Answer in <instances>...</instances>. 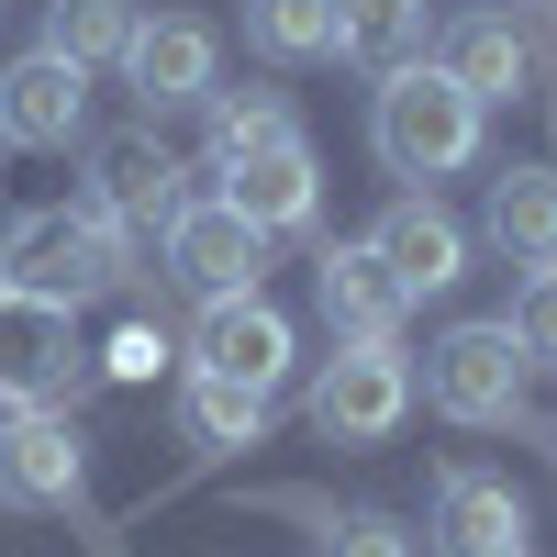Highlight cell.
<instances>
[{"mask_svg": "<svg viewBox=\"0 0 557 557\" xmlns=\"http://www.w3.org/2000/svg\"><path fill=\"white\" fill-rule=\"evenodd\" d=\"M435 67L469 89L480 112H502V101H524V78H535V45L513 34V12H446L435 23Z\"/></svg>", "mask_w": 557, "mask_h": 557, "instance_id": "2e32d148", "label": "cell"}, {"mask_svg": "<svg viewBox=\"0 0 557 557\" xmlns=\"http://www.w3.org/2000/svg\"><path fill=\"white\" fill-rule=\"evenodd\" d=\"M157 257H168V278L190 301H235V290H268V257H278V235H257V223L235 212V201H178V223L157 235Z\"/></svg>", "mask_w": 557, "mask_h": 557, "instance_id": "ba28073f", "label": "cell"}, {"mask_svg": "<svg viewBox=\"0 0 557 557\" xmlns=\"http://www.w3.org/2000/svg\"><path fill=\"white\" fill-rule=\"evenodd\" d=\"M178 435H190L201 469L212 457H246L268 435V391H235V380H212V368H178Z\"/></svg>", "mask_w": 557, "mask_h": 557, "instance_id": "ac0fdd59", "label": "cell"}, {"mask_svg": "<svg viewBox=\"0 0 557 557\" xmlns=\"http://www.w3.org/2000/svg\"><path fill=\"white\" fill-rule=\"evenodd\" d=\"M435 557H524V491L502 469H469V457H446L435 469V524H424Z\"/></svg>", "mask_w": 557, "mask_h": 557, "instance_id": "9a60e30c", "label": "cell"}, {"mask_svg": "<svg viewBox=\"0 0 557 557\" xmlns=\"http://www.w3.org/2000/svg\"><path fill=\"white\" fill-rule=\"evenodd\" d=\"M246 45H257L268 67L346 57V0H246Z\"/></svg>", "mask_w": 557, "mask_h": 557, "instance_id": "ffe728a7", "label": "cell"}, {"mask_svg": "<svg viewBox=\"0 0 557 557\" xmlns=\"http://www.w3.org/2000/svg\"><path fill=\"white\" fill-rule=\"evenodd\" d=\"M78 201L101 212L112 235L157 246L168 223H178V201H190V168L157 146V123H123V134H101V146H89V190H78Z\"/></svg>", "mask_w": 557, "mask_h": 557, "instance_id": "8992f818", "label": "cell"}, {"mask_svg": "<svg viewBox=\"0 0 557 557\" xmlns=\"http://www.w3.org/2000/svg\"><path fill=\"white\" fill-rule=\"evenodd\" d=\"M134 23H146V12H134V0H45V57H67V67H89V78H101V67H123V45H134Z\"/></svg>", "mask_w": 557, "mask_h": 557, "instance_id": "44dd1931", "label": "cell"}, {"mask_svg": "<svg viewBox=\"0 0 557 557\" xmlns=\"http://www.w3.org/2000/svg\"><path fill=\"white\" fill-rule=\"evenodd\" d=\"M157 368H168V335H157V323H123V335L101 346V380H157Z\"/></svg>", "mask_w": 557, "mask_h": 557, "instance_id": "d4e9b609", "label": "cell"}, {"mask_svg": "<svg viewBox=\"0 0 557 557\" xmlns=\"http://www.w3.org/2000/svg\"><path fill=\"white\" fill-rule=\"evenodd\" d=\"M134 235H112L89 201H34L12 212V235H0V290H34V301H101V290H134Z\"/></svg>", "mask_w": 557, "mask_h": 557, "instance_id": "7a4b0ae2", "label": "cell"}, {"mask_svg": "<svg viewBox=\"0 0 557 557\" xmlns=\"http://www.w3.org/2000/svg\"><path fill=\"white\" fill-rule=\"evenodd\" d=\"M123 89H134V112L168 123V112H201L212 89H223V34L201 12H157V23H134L123 45Z\"/></svg>", "mask_w": 557, "mask_h": 557, "instance_id": "9c48e42d", "label": "cell"}, {"mask_svg": "<svg viewBox=\"0 0 557 557\" xmlns=\"http://www.w3.org/2000/svg\"><path fill=\"white\" fill-rule=\"evenodd\" d=\"M278 513H301V524L323 535L312 557H424L401 513H335V502H301V491H278Z\"/></svg>", "mask_w": 557, "mask_h": 557, "instance_id": "7402d4cb", "label": "cell"}, {"mask_svg": "<svg viewBox=\"0 0 557 557\" xmlns=\"http://www.w3.org/2000/svg\"><path fill=\"white\" fill-rule=\"evenodd\" d=\"M368 257L401 278V301H446L457 278H469V223H457L435 190H401V201H380V223H368Z\"/></svg>", "mask_w": 557, "mask_h": 557, "instance_id": "4fadbf2b", "label": "cell"}, {"mask_svg": "<svg viewBox=\"0 0 557 557\" xmlns=\"http://www.w3.org/2000/svg\"><path fill=\"white\" fill-rule=\"evenodd\" d=\"M268 123H290V101H278V89H212V101H201L212 157H223V146H246V134H268Z\"/></svg>", "mask_w": 557, "mask_h": 557, "instance_id": "cb8c5ba5", "label": "cell"}, {"mask_svg": "<svg viewBox=\"0 0 557 557\" xmlns=\"http://www.w3.org/2000/svg\"><path fill=\"white\" fill-rule=\"evenodd\" d=\"M190 368H212V380H235V391H290V368H301V335H290V312H278L268 290H235V301H201L190 323Z\"/></svg>", "mask_w": 557, "mask_h": 557, "instance_id": "8fae6325", "label": "cell"}, {"mask_svg": "<svg viewBox=\"0 0 557 557\" xmlns=\"http://www.w3.org/2000/svg\"><path fill=\"white\" fill-rule=\"evenodd\" d=\"M301 412H312L323 446H391L412 424V357L401 346H335V357L312 368Z\"/></svg>", "mask_w": 557, "mask_h": 557, "instance_id": "5b68a950", "label": "cell"}, {"mask_svg": "<svg viewBox=\"0 0 557 557\" xmlns=\"http://www.w3.org/2000/svg\"><path fill=\"white\" fill-rule=\"evenodd\" d=\"M212 201H235L257 235H312V223H323V157H312V134L268 123V134H246V146H223L212 157Z\"/></svg>", "mask_w": 557, "mask_h": 557, "instance_id": "277c9868", "label": "cell"}, {"mask_svg": "<svg viewBox=\"0 0 557 557\" xmlns=\"http://www.w3.org/2000/svg\"><path fill=\"white\" fill-rule=\"evenodd\" d=\"M513 346H524V368H557V268H524V290H513Z\"/></svg>", "mask_w": 557, "mask_h": 557, "instance_id": "603a6c76", "label": "cell"}, {"mask_svg": "<svg viewBox=\"0 0 557 557\" xmlns=\"http://www.w3.org/2000/svg\"><path fill=\"white\" fill-rule=\"evenodd\" d=\"M412 391H424L446 424H469V435H513V424H535V368H524V346H513V323L502 312H469V323H446V335L424 346V368H412Z\"/></svg>", "mask_w": 557, "mask_h": 557, "instance_id": "3957f363", "label": "cell"}, {"mask_svg": "<svg viewBox=\"0 0 557 557\" xmlns=\"http://www.w3.org/2000/svg\"><path fill=\"white\" fill-rule=\"evenodd\" d=\"M480 134H491V112L435 57L424 67H391L380 89H368V146H380V168L401 178V190H435V178L480 168Z\"/></svg>", "mask_w": 557, "mask_h": 557, "instance_id": "6da1fadb", "label": "cell"}, {"mask_svg": "<svg viewBox=\"0 0 557 557\" xmlns=\"http://www.w3.org/2000/svg\"><path fill=\"white\" fill-rule=\"evenodd\" d=\"M78 312L67 301H34V290H0V412H78Z\"/></svg>", "mask_w": 557, "mask_h": 557, "instance_id": "52a82bcc", "label": "cell"}, {"mask_svg": "<svg viewBox=\"0 0 557 557\" xmlns=\"http://www.w3.org/2000/svg\"><path fill=\"white\" fill-rule=\"evenodd\" d=\"M480 246L513 257V268H557V157H524L491 178L480 201Z\"/></svg>", "mask_w": 557, "mask_h": 557, "instance_id": "e0dca14e", "label": "cell"}, {"mask_svg": "<svg viewBox=\"0 0 557 557\" xmlns=\"http://www.w3.org/2000/svg\"><path fill=\"white\" fill-rule=\"evenodd\" d=\"M0 146L12 157H67V146H89V67H67V57H12L0 67Z\"/></svg>", "mask_w": 557, "mask_h": 557, "instance_id": "7c38bea8", "label": "cell"}, {"mask_svg": "<svg viewBox=\"0 0 557 557\" xmlns=\"http://www.w3.org/2000/svg\"><path fill=\"white\" fill-rule=\"evenodd\" d=\"M535 446H546V457H557V424H535Z\"/></svg>", "mask_w": 557, "mask_h": 557, "instance_id": "484cf974", "label": "cell"}, {"mask_svg": "<svg viewBox=\"0 0 557 557\" xmlns=\"http://www.w3.org/2000/svg\"><path fill=\"white\" fill-rule=\"evenodd\" d=\"M312 301H323V335H335V346H401V323H412L401 278L368 257V235L357 246L346 235H312Z\"/></svg>", "mask_w": 557, "mask_h": 557, "instance_id": "5bb4252c", "label": "cell"}, {"mask_svg": "<svg viewBox=\"0 0 557 557\" xmlns=\"http://www.w3.org/2000/svg\"><path fill=\"white\" fill-rule=\"evenodd\" d=\"M89 502V446L78 412H0V513H78Z\"/></svg>", "mask_w": 557, "mask_h": 557, "instance_id": "30bf717a", "label": "cell"}, {"mask_svg": "<svg viewBox=\"0 0 557 557\" xmlns=\"http://www.w3.org/2000/svg\"><path fill=\"white\" fill-rule=\"evenodd\" d=\"M346 57H357L368 78L424 67V57H435V0H346Z\"/></svg>", "mask_w": 557, "mask_h": 557, "instance_id": "d6986e66", "label": "cell"}]
</instances>
